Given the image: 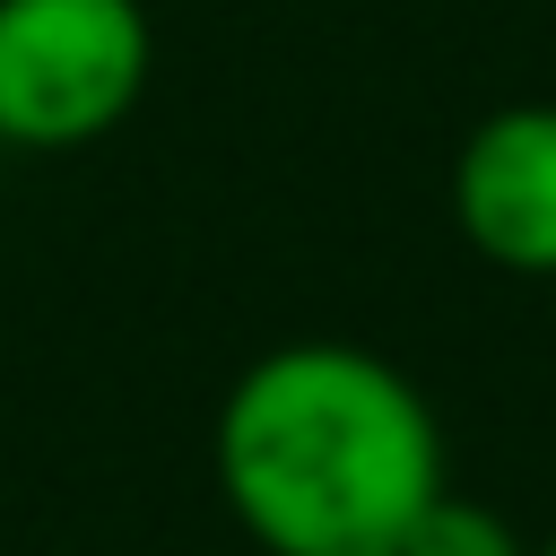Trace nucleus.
<instances>
[{"label":"nucleus","instance_id":"20e7f679","mask_svg":"<svg viewBox=\"0 0 556 556\" xmlns=\"http://www.w3.org/2000/svg\"><path fill=\"white\" fill-rule=\"evenodd\" d=\"M400 556H530V547L513 539L504 513H486V504H469V495L443 486V495L417 513V530L400 539Z\"/></svg>","mask_w":556,"mask_h":556},{"label":"nucleus","instance_id":"39448f33","mask_svg":"<svg viewBox=\"0 0 556 556\" xmlns=\"http://www.w3.org/2000/svg\"><path fill=\"white\" fill-rule=\"evenodd\" d=\"M530 556H556V530H547V539H539V547H530Z\"/></svg>","mask_w":556,"mask_h":556},{"label":"nucleus","instance_id":"f03ea898","mask_svg":"<svg viewBox=\"0 0 556 556\" xmlns=\"http://www.w3.org/2000/svg\"><path fill=\"white\" fill-rule=\"evenodd\" d=\"M156 70L148 0H0V139L26 156L96 148Z\"/></svg>","mask_w":556,"mask_h":556},{"label":"nucleus","instance_id":"f257e3e1","mask_svg":"<svg viewBox=\"0 0 556 556\" xmlns=\"http://www.w3.org/2000/svg\"><path fill=\"white\" fill-rule=\"evenodd\" d=\"M208 469L261 556H400L452 486L434 400L356 339L261 348L217 400Z\"/></svg>","mask_w":556,"mask_h":556},{"label":"nucleus","instance_id":"7ed1b4c3","mask_svg":"<svg viewBox=\"0 0 556 556\" xmlns=\"http://www.w3.org/2000/svg\"><path fill=\"white\" fill-rule=\"evenodd\" d=\"M452 226L513 278H556V104H495L452 156Z\"/></svg>","mask_w":556,"mask_h":556}]
</instances>
